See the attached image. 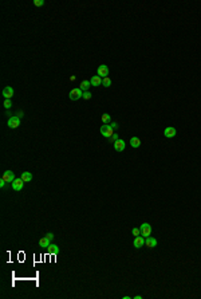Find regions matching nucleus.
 Here are the masks:
<instances>
[{
	"instance_id": "obj_1",
	"label": "nucleus",
	"mask_w": 201,
	"mask_h": 299,
	"mask_svg": "<svg viewBox=\"0 0 201 299\" xmlns=\"http://www.w3.org/2000/svg\"><path fill=\"white\" fill-rule=\"evenodd\" d=\"M100 134L105 137V138H110L113 134H114V129L110 126V123H103L100 126Z\"/></svg>"
},
{
	"instance_id": "obj_2",
	"label": "nucleus",
	"mask_w": 201,
	"mask_h": 299,
	"mask_svg": "<svg viewBox=\"0 0 201 299\" xmlns=\"http://www.w3.org/2000/svg\"><path fill=\"white\" fill-rule=\"evenodd\" d=\"M69 97L71 101H78V99H80V98L83 97V91L80 90L79 87H78V89H73V90L69 93Z\"/></svg>"
},
{
	"instance_id": "obj_3",
	"label": "nucleus",
	"mask_w": 201,
	"mask_h": 299,
	"mask_svg": "<svg viewBox=\"0 0 201 299\" xmlns=\"http://www.w3.org/2000/svg\"><path fill=\"white\" fill-rule=\"evenodd\" d=\"M139 230H141V235H142L143 237H148V236H150V233H152V225H150L149 223H143V224H141Z\"/></svg>"
},
{
	"instance_id": "obj_4",
	"label": "nucleus",
	"mask_w": 201,
	"mask_h": 299,
	"mask_svg": "<svg viewBox=\"0 0 201 299\" xmlns=\"http://www.w3.org/2000/svg\"><path fill=\"white\" fill-rule=\"evenodd\" d=\"M97 75H98V77H100L102 79H103V78H106L109 75V67L106 66V65H100V66L97 69Z\"/></svg>"
},
{
	"instance_id": "obj_5",
	"label": "nucleus",
	"mask_w": 201,
	"mask_h": 299,
	"mask_svg": "<svg viewBox=\"0 0 201 299\" xmlns=\"http://www.w3.org/2000/svg\"><path fill=\"white\" fill-rule=\"evenodd\" d=\"M8 128L11 129H16L20 126V118L19 117H11V118H8Z\"/></svg>"
},
{
	"instance_id": "obj_6",
	"label": "nucleus",
	"mask_w": 201,
	"mask_h": 299,
	"mask_svg": "<svg viewBox=\"0 0 201 299\" xmlns=\"http://www.w3.org/2000/svg\"><path fill=\"white\" fill-rule=\"evenodd\" d=\"M133 246H134L135 248H142L143 246H145V237H143L142 235L135 236L134 240H133Z\"/></svg>"
},
{
	"instance_id": "obj_7",
	"label": "nucleus",
	"mask_w": 201,
	"mask_h": 299,
	"mask_svg": "<svg viewBox=\"0 0 201 299\" xmlns=\"http://www.w3.org/2000/svg\"><path fill=\"white\" fill-rule=\"evenodd\" d=\"M11 184H12V189H14V191L19 192V191L23 189V187H24V181L21 180V178H15L14 182H11Z\"/></svg>"
},
{
	"instance_id": "obj_8",
	"label": "nucleus",
	"mask_w": 201,
	"mask_h": 299,
	"mask_svg": "<svg viewBox=\"0 0 201 299\" xmlns=\"http://www.w3.org/2000/svg\"><path fill=\"white\" fill-rule=\"evenodd\" d=\"M176 134H177V130L173 126H168V128H165V130H164V136L166 137V138H173Z\"/></svg>"
},
{
	"instance_id": "obj_9",
	"label": "nucleus",
	"mask_w": 201,
	"mask_h": 299,
	"mask_svg": "<svg viewBox=\"0 0 201 299\" xmlns=\"http://www.w3.org/2000/svg\"><path fill=\"white\" fill-rule=\"evenodd\" d=\"M1 178H3L6 182H14L15 180V174L12 171H6L3 173V176H1Z\"/></svg>"
},
{
	"instance_id": "obj_10",
	"label": "nucleus",
	"mask_w": 201,
	"mask_h": 299,
	"mask_svg": "<svg viewBox=\"0 0 201 299\" xmlns=\"http://www.w3.org/2000/svg\"><path fill=\"white\" fill-rule=\"evenodd\" d=\"M145 246L148 248H154V247H157V239L156 237H152V236H148V237H145Z\"/></svg>"
},
{
	"instance_id": "obj_11",
	"label": "nucleus",
	"mask_w": 201,
	"mask_h": 299,
	"mask_svg": "<svg viewBox=\"0 0 201 299\" xmlns=\"http://www.w3.org/2000/svg\"><path fill=\"white\" fill-rule=\"evenodd\" d=\"M126 148V144L123 139H117L114 142V149L117 150V152H123Z\"/></svg>"
},
{
	"instance_id": "obj_12",
	"label": "nucleus",
	"mask_w": 201,
	"mask_h": 299,
	"mask_svg": "<svg viewBox=\"0 0 201 299\" xmlns=\"http://www.w3.org/2000/svg\"><path fill=\"white\" fill-rule=\"evenodd\" d=\"M3 97L6 98V99H11V98L14 97V89L11 86H7L3 89Z\"/></svg>"
},
{
	"instance_id": "obj_13",
	"label": "nucleus",
	"mask_w": 201,
	"mask_h": 299,
	"mask_svg": "<svg viewBox=\"0 0 201 299\" xmlns=\"http://www.w3.org/2000/svg\"><path fill=\"white\" fill-rule=\"evenodd\" d=\"M91 87V82L90 80H82V82H80V85H79V89L82 91H89V89H90Z\"/></svg>"
},
{
	"instance_id": "obj_14",
	"label": "nucleus",
	"mask_w": 201,
	"mask_h": 299,
	"mask_svg": "<svg viewBox=\"0 0 201 299\" xmlns=\"http://www.w3.org/2000/svg\"><path fill=\"white\" fill-rule=\"evenodd\" d=\"M130 145H132V148L137 149V148L141 146V139H139L138 137H132V138H130Z\"/></svg>"
},
{
	"instance_id": "obj_15",
	"label": "nucleus",
	"mask_w": 201,
	"mask_h": 299,
	"mask_svg": "<svg viewBox=\"0 0 201 299\" xmlns=\"http://www.w3.org/2000/svg\"><path fill=\"white\" fill-rule=\"evenodd\" d=\"M47 251H49V254H54V255H56V254H59V251H60V248L56 246V244H50L49 247H47Z\"/></svg>"
},
{
	"instance_id": "obj_16",
	"label": "nucleus",
	"mask_w": 201,
	"mask_h": 299,
	"mask_svg": "<svg viewBox=\"0 0 201 299\" xmlns=\"http://www.w3.org/2000/svg\"><path fill=\"white\" fill-rule=\"evenodd\" d=\"M50 244H51V240H50L49 237H42V239L39 240V246L43 248H47Z\"/></svg>"
},
{
	"instance_id": "obj_17",
	"label": "nucleus",
	"mask_w": 201,
	"mask_h": 299,
	"mask_svg": "<svg viewBox=\"0 0 201 299\" xmlns=\"http://www.w3.org/2000/svg\"><path fill=\"white\" fill-rule=\"evenodd\" d=\"M90 82H91V86H99V85H102V78L98 77V75H94Z\"/></svg>"
},
{
	"instance_id": "obj_18",
	"label": "nucleus",
	"mask_w": 201,
	"mask_h": 299,
	"mask_svg": "<svg viewBox=\"0 0 201 299\" xmlns=\"http://www.w3.org/2000/svg\"><path fill=\"white\" fill-rule=\"evenodd\" d=\"M21 180L24 181V182H30V181L32 180V174L30 173V172H23V173H21Z\"/></svg>"
},
{
	"instance_id": "obj_19",
	"label": "nucleus",
	"mask_w": 201,
	"mask_h": 299,
	"mask_svg": "<svg viewBox=\"0 0 201 299\" xmlns=\"http://www.w3.org/2000/svg\"><path fill=\"white\" fill-rule=\"evenodd\" d=\"M100 119H102V122H103V123H111V117H110V114H107V113L102 114Z\"/></svg>"
},
{
	"instance_id": "obj_20",
	"label": "nucleus",
	"mask_w": 201,
	"mask_h": 299,
	"mask_svg": "<svg viewBox=\"0 0 201 299\" xmlns=\"http://www.w3.org/2000/svg\"><path fill=\"white\" fill-rule=\"evenodd\" d=\"M102 85H103L105 87H110L111 86V79L109 77L103 78V79H102Z\"/></svg>"
},
{
	"instance_id": "obj_21",
	"label": "nucleus",
	"mask_w": 201,
	"mask_h": 299,
	"mask_svg": "<svg viewBox=\"0 0 201 299\" xmlns=\"http://www.w3.org/2000/svg\"><path fill=\"white\" fill-rule=\"evenodd\" d=\"M117 139H119V138H118V134H117V133H114V134H113V136H111L107 141H109V142H111V144H114Z\"/></svg>"
},
{
	"instance_id": "obj_22",
	"label": "nucleus",
	"mask_w": 201,
	"mask_h": 299,
	"mask_svg": "<svg viewBox=\"0 0 201 299\" xmlns=\"http://www.w3.org/2000/svg\"><path fill=\"white\" fill-rule=\"evenodd\" d=\"M91 97H93V95H91V93L90 91H85L83 93V99H86V101H89V99H91Z\"/></svg>"
},
{
	"instance_id": "obj_23",
	"label": "nucleus",
	"mask_w": 201,
	"mask_h": 299,
	"mask_svg": "<svg viewBox=\"0 0 201 299\" xmlns=\"http://www.w3.org/2000/svg\"><path fill=\"white\" fill-rule=\"evenodd\" d=\"M4 108L7 109V110H10V109L12 108V103H11L10 99H6V101H4Z\"/></svg>"
},
{
	"instance_id": "obj_24",
	"label": "nucleus",
	"mask_w": 201,
	"mask_h": 299,
	"mask_svg": "<svg viewBox=\"0 0 201 299\" xmlns=\"http://www.w3.org/2000/svg\"><path fill=\"white\" fill-rule=\"evenodd\" d=\"M132 233L134 235V236H139V235H141V230L135 227V228H133V230H132Z\"/></svg>"
},
{
	"instance_id": "obj_25",
	"label": "nucleus",
	"mask_w": 201,
	"mask_h": 299,
	"mask_svg": "<svg viewBox=\"0 0 201 299\" xmlns=\"http://www.w3.org/2000/svg\"><path fill=\"white\" fill-rule=\"evenodd\" d=\"M34 4L36 7H42V6H44V0H34Z\"/></svg>"
},
{
	"instance_id": "obj_26",
	"label": "nucleus",
	"mask_w": 201,
	"mask_h": 299,
	"mask_svg": "<svg viewBox=\"0 0 201 299\" xmlns=\"http://www.w3.org/2000/svg\"><path fill=\"white\" fill-rule=\"evenodd\" d=\"M46 237H49L50 240H52L55 236H54V233H52V232H49V233H46Z\"/></svg>"
},
{
	"instance_id": "obj_27",
	"label": "nucleus",
	"mask_w": 201,
	"mask_h": 299,
	"mask_svg": "<svg viewBox=\"0 0 201 299\" xmlns=\"http://www.w3.org/2000/svg\"><path fill=\"white\" fill-rule=\"evenodd\" d=\"M6 184H7V182L1 178V180H0V188H4V187H6Z\"/></svg>"
},
{
	"instance_id": "obj_28",
	"label": "nucleus",
	"mask_w": 201,
	"mask_h": 299,
	"mask_svg": "<svg viewBox=\"0 0 201 299\" xmlns=\"http://www.w3.org/2000/svg\"><path fill=\"white\" fill-rule=\"evenodd\" d=\"M110 126H111L113 129H117V128H118V123H117V122H111Z\"/></svg>"
},
{
	"instance_id": "obj_29",
	"label": "nucleus",
	"mask_w": 201,
	"mask_h": 299,
	"mask_svg": "<svg viewBox=\"0 0 201 299\" xmlns=\"http://www.w3.org/2000/svg\"><path fill=\"white\" fill-rule=\"evenodd\" d=\"M143 296H141V295H138V296H134V299H142Z\"/></svg>"
}]
</instances>
